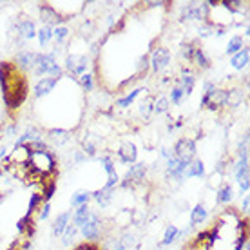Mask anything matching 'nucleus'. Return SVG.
Listing matches in <instances>:
<instances>
[{
  "mask_svg": "<svg viewBox=\"0 0 250 250\" xmlns=\"http://www.w3.org/2000/svg\"><path fill=\"white\" fill-rule=\"evenodd\" d=\"M0 93L7 113L19 111L27 100V78L13 62H0Z\"/></svg>",
  "mask_w": 250,
  "mask_h": 250,
  "instance_id": "1",
  "label": "nucleus"
},
{
  "mask_svg": "<svg viewBox=\"0 0 250 250\" xmlns=\"http://www.w3.org/2000/svg\"><path fill=\"white\" fill-rule=\"evenodd\" d=\"M25 167H27V172L37 176L40 182L51 180V178H55V174H58L57 156L53 152H49V150L31 152V158H29V162H27Z\"/></svg>",
  "mask_w": 250,
  "mask_h": 250,
  "instance_id": "2",
  "label": "nucleus"
},
{
  "mask_svg": "<svg viewBox=\"0 0 250 250\" xmlns=\"http://www.w3.org/2000/svg\"><path fill=\"white\" fill-rule=\"evenodd\" d=\"M33 73L37 76H42V78H57V80H60L63 76V69L51 53H37Z\"/></svg>",
  "mask_w": 250,
  "mask_h": 250,
  "instance_id": "3",
  "label": "nucleus"
},
{
  "mask_svg": "<svg viewBox=\"0 0 250 250\" xmlns=\"http://www.w3.org/2000/svg\"><path fill=\"white\" fill-rule=\"evenodd\" d=\"M182 22H207L210 20V9L205 2H188L185 4L180 15Z\"/></svg>",
  "mask_w": 250,
  "mask_h": 250,
  "instance_id": "4",
  "label": "nucleus"
},
{
  "mask_svg": "<svg viewBox=\"0 0 250 250\" xmlns=\"http://www.w3.org/2000/svg\"><path fill=\"white\" fill-rule=\"evenodd\" d=\"M170 51L167 47H163V45H158L152 49V53L149 55V65H150V71H152V75H162L165 69L169 67L170 63Z\"/></svg>",
  "mask_w": 250,
  "mask_h": 250,
  "instance_id": "5",
  "label": "nucleus"
},
{
  "mask_svg": "<svg viewBox=\"0 0 250 250\" xmlns=\"http://www.w3.org/2000/svg\"><path fill=\"white\" fill-rule=\"evenodd\" d=\"M83 239H87V243H96V239L102 236V218L96 212L91 210L87 221L78 229Z\"/></svg>",
  "mask_w": 250,
  "mask_h": 250,
  "instance_id": "6",
  "label": "nucleus"
},
{
  "mask_svg": "<svg viewBox=\"0 0 250 250\" xmlns=\"http://www.w3.org/2000/svg\"><path fill=\"white\" fill-rule=\"evenodd\" d=\"M196 150H198L196 140H192V138H180L174 144V147H172V156L188 163L190 160L196 158Z\"/></svg>",
  "mask_w": 250,
  "mask_h": 250,
  "instance_id": "7",
  "label": "nucleus"
},
{
  "mask_svg": "<svg viewBox=\"0 0 250 250\" xmlns=\"http://www.w3.org/2000/svg\"><path fill=\"white\" fill-rule=\"evenodd\" d=\"M63 67L71 76L80 78L82 75H85L89 69V57L87 55H67L65 57V63Z\"/></svg>",
  "mask_w": 250,
  "mask_h": 250,
  "instance_id": "8",
  "label": "nucleus"
},
{
  "mask_svg": "<svg viewBox=\"0 0 250 250\" xmlns=\"http://www.w3.org/2000/svg\"><path fill=\"white\" fill-rule=\"evenodd\" d=\"M145 176H147V165L145 163H132L129 170L125 172L124 180H122V187L124 188H129L132 185H140V183L145 180Z\"/></svg>",
  "mask_w": 250,
  "mask_h": 250,
  "instance_id": "9",
  "label": "nucleus"
},
{
  "mask_svg": "<svg viewBox=\"0 0 250 250\" xmlns=\"http://www.w3.org/2000/svg\"><path fill=\"white\" fill-rule=\"evenodd\" d=\"M29 158H31L29 147L27 145H19V147H13V150L4 160H6V163H11L13 167H25Z\"/></svg>",
  "mask_w": 250,
  "mask_h": 250,
  "instance_id": "10",
  "label": "nucleus"
},
{
  "mask_svg": "<svg viewBox=\"0 0 250 250\" xmlns=\"http://www.w3.org/2000/svg\"><path fill=\"white\" fill-rule=\"evenodd\" d=\"M40 20L44 22L45 25H49V27H55V25H60L63 22L62 15L55 9V7L51 6V2H44V4H40Z\"/></svg>",
  "mask_w": 250,
  "mask_h": 250,
  "instance_id": "11",
  "label": "nucleus"
},
{
  "mask_svg": "<svg viewBox=\"0 0 250 250\" xmlns=\"http://www.w3.org/2000/svg\"><path fill=\"white\" fill-rule=\"evenodd\" d=\"M167 165H165V172H167V178L170 180H174V182H183L185 178H183V172L187 169L188 163L182 162V160H178L176 156H170L169 160H165Z\"/></svg>",
  "mask_w": 250,
  "mask_h": 250,
  "instance_id": "12",
  "label": "nucleus"
},
{
  "mask_svg": "<svg viewBox=\"0 0 250 250\" xmlns=\"http://www.w3.org/2000/svg\"><path fill=\"white\" fill-rule=\"evenodd\" d=\"M35 60H37V53L29 49H22L17 53L15 57V65L20 73H27V71H33L35 69Z\"/></svg>",
  "mask_w": 250,
  "mask_h": 250,
  "instance_id": "13",
  "label": "nucleus"
},
{
  "mask_svg": "<svg viewBox=\"0 0 250 250\" xmlns=\"http://www.w3.org/2000/svg\"><path fill=\"white\" fill-rule=\"evenodd\" d=\"M44 136H45L44 129L35 127V125H29V127H27V129H25V131L22 132L17 140H15V145H13V147L25 145V142H27V144H33V142H44Z\"/></svg>",
  "mask_w": 250,
  "mask_h": 250,
  "instance_id": "14",
  "label": "nucleus"
},
{
  "mask_svg": "<svg viewBox=\"0 0 250 250\" xmlns=\"http://www.w3.org/2000/svg\"><path fill=\"white\" fill-rule=\"evenodd\" d=\"M57 78H40V80L33 85V94H35V98L37 100H42V98H45V96H49L55 89H57L58 85Z\"/></svg>",
  "mask_w": 250,
  "mask_h": 250,
  "instance_id": "15",
  "label": "nucleus"
},
{
  "mask_svg": "<svg viewBox=\"0 0 250 250\" xmlns=\"http://www.w3.org/2000/svg\"><path fill=\"white\" fill-rule=\"evenodd\" d=\"M45 136H47V142H49L51 145L63 147V145L69 144V140H71V131H69V129H62V127H53V129H47Z\"/></svg>",
  "mask_w": 250,
  "mask_h": 250,
  "instance_id": "16",
  "label": "nucleus"
},
{
  "mask_svg": "<svg viewBox=\"0 0 250 250\" xmlns=\"http://www.w3.org/2000/svg\"><path fill=\"white\" fill-rule=\"evenodd\" d=\"M116 154H118L120 162L125 163V165H132V163L138 162V149L132 142H124V144L118 147V152H116Z\"/></svg>",
  "mask_w": 250,
  "mask_h": 250,
  "instance_id": "17",
  "label": "nucleus"
},
{
  "mask_svg": "<svg viewBox=\"0 0 250 250\" xmlns=\"http://www.w3.org/2000/svg\"><path fill=\"white\" fill-rule=\"evenodd\" d=\"M180 85H182L183 93H185V98L190 96L196 87V75H194V71L190 67H183L182 73H180V82H178Z\"/></svg>",
  "mask_w": 250,
  "mask_h": 250,
  "instance_id": "18",
  "label": "nucleus"
},
{
  "mask_svg": "<svg viewBox=\"0 0 250 250\" xmlns=\"http://www.w3.org/2000/svg\"><path fill=\"white\" fill-rule=\"evenodd\" d=\"M207 170H205V163L201 162L200 158H194L190 160L187 165V169L183 172V178L185 180H194V178H205Z\"/></svg>",
  "mask_w": 250,
  "mask_h": 250,
  "instance_id": "19",
  "label": "nucleus"
},
{
  "mask_svg": "<svg viewBox=\"0 0 250 250\" xmlns=\"http://www.w3.org/2000/svg\"><path fill=\"white\" fill-rule=\"evenodd\" d=\"M37 25L33 22L31 19H22L17 24V33L20 35L22 40H33V38H37Z\"/></svg>",
  "mask_w": 250,
  "mask_h": 250,
  "instance_id": "20",
  "label": "nucleus"
},
{
  "mask_svg": "<svg viewBox=\"0 0 250 250\" xmlns=\"http://www.w3.org/2000/svg\"><path fill=\"white\" fill-rule=\"evenodd\" d=\"M250 62V49L249 45H245L243 49L238 51L236 55H232L230 57V65L232 69H236V71H243Z\"/></svg>",
  "mask_w": 250,
  "mask_h": 250,
  "instance_id": "21",
  "label": "nucleus"
},
{
  "mask_svg": "<svg viewBox=\"0 0 250 250\" xmlns=\"http://www.w3.org/2000/svg\"><path fill=\"white\" fill-rule=\"evenodd\" d=\"M232 200H234V187L230 183L219 185L218 192H216V203L218 205H230Z\"/></svg>",
  "mask_w": 250,
  "mask_h": 250,
  "instance_id": "22",
  "label": "nucleus"
},
{
  "mask_svg": "<svg viewBox=\"0 0 250 250\" xmlns=\"http://www.w3.org/2000/svg\"><path fill=\"white\" fill-rule=\"evenodd\" d=\"M207 216H208V212H207V207L203 205V203H198V205L190 210V216H188V227L192 229V227L201 225V223L207 219Z\"/></svg>",
  "mask_w": 250,
  "mask_h": 250,
  "instance_id": "23",
  "label": "nucleus"
},
{
  "mask_svg": "<svg viewBox=\"0 0 250 250\" xmlns=\"http://www.w3.org/2000/svg\"><path fill=\"white\" fill-rule=\"evenodd\" d=\"M113 192L114 190H107V188H98V190H94L91 192V198L96 201V205L100 207V208H107V207L111 205V201H113Z\"/></svg>",
  "mask_w": 250,
  "mask_h": 250,
  "instance_id": "24",
  "label": "nucleus"
},
{
  "mask_svg": "<svg viewBox=\"0 0 250 250\" xmlns=\"http://www.w3.org/2000/svg\"><path fill=\"white\" fill-rule=\"evenodd\" d=\"M232 169H234V180L238 183L247 180L249 178V158H238V162H234Z\"/></svg>",
  "mask_w": 250,
  "mask_h": 250,
  "instance_id": "25",
  "label": "nucleus"
},
{
  "mask_svg": "<svg viewBox=\"0 0 250 250\" xmlns=\"http://www.w3.org/2000/svg\"><path fill=\"white\" fill-rule=\"evenodd\" d=\"M144 91H145L144 85H140V87L132 89V91L129 94H125V96H122V98H118V100L114 102V105L120 107V109H129V107H131L132 104H134V100H136L138 96L144 93Z\"/></svg>",
  "mask_w": 250,
  "mask_h": 250,
  "instance_id": "26",
  "label": "nucleus"
},
{
  "mask_svg": "<svg viewBox=\"0 0 250 250\" xmlns=\"http://www.w3.org/2000/svg\"><path fill=\"white\" fill-rule=\"evenodd\" d=\"M243 100H245L243 89L232 87V89H229V96H227L225 107H227V109H234V107L241 105V104H243Z\"/></svg>",
  "mask_w": 250,
  "mask_h": 250,
  "instance_id": "27",
  "label": "nucleus"
},
{
  "mask_svg": "<svg viewBox=\"0 0 250 250\" xmlns=\"http://www.w3.org/2000/svg\"><path fill=\"white\" fill-rule=\"evenodd\" d=\"M192 62L196 63V67L200 69V71H207V69L212 67V60H210V57H208V55H207L201 47H198V49H196Z\"/></svg>",
  "mask_w": 250,
  "mask_h": 250,
  "instance_id": "28",
  "label": "nucleus"
},
{
  "mask_svg": "<svg viewBox=\"0 0 250 250\" xmlns=\"http://www.w3.org/2000/svg\"><path fill=\"white\" fill-rule=\"evenodd\" d=\"M71 221V212H60L57 219L53 221V236H62V232L65 230V227Z\"/></svg>",
  "mask_w": 250,
  "mask_h": 250,
  "instance_id": "29",
  "label": "nucleus"
},
{
  "mask_svg": "<svg viewBox=\"0 0 250 250\" xmlns=\"http://www.w3.org/2000/svg\"><path fill=\"white\" fill-rule=\"evenodd\" d=\"M40 194H42V200H44L45 203H51L53 196L57 194V182H55V178L42 182V192Z\"/></svg>",
  "mask_w": 250,
  "mask_h": 250,
  "instance_id": "30",
  "label": "nucleus"
},
{
  "mask_svg": "<svg viewBox=\"0 0 250 250\" xmlns=\"http://www.w3.org/2000/svg\"><path fill=\"white\" fill-rule=\"evenodd\" d=\"M42 203H44V200H42V194H40V192H33L31 198H29V203H27V210H25L24 216H27V218H33V216L38 212V208L42 207Z\"/></svg>",
  "mask_w": 250,
  "mask_h": 250,
  "instance_id": "31",
  "label": "nucleus"
},
{
  "mask_svg": "<svg viewBox=\"0 0 250 250\" xmlns=\"http://www.w3.org/2000/svg\"><path fill=\"white\" fill-rule=\"evenodd\" d=\"M180 238V229L174 225H169L165 230H163V239H162V247H170L174 245Z\"/></svg>",
  "mask_w": 250,
  "mask_h": 250,
  "instance_id": "32",
  "label": "nucleus"
},
{
  "mask_svg": "<svg viewBox=\"0 0 250 250\" xmlns=\"http://www.w3.org/2000/svg\"><path fill=\"white\" fill-rule=\"evenodd\" d=\"M243 47H245L243 37H239V35H236V37H230V38H229V42H227L225 55L232 57V55H236V53H238V51H241Z\"/></svg>",
  "mask_w": 250,
  "mask_h": 250,
  "instance_id": "33",
  "label": "nucleus"
},
{
  "mask_svg": "<svg viewBox=\"0 0 250 250\" xmlns=\"http://www.w3.org/2000/svg\"><path fill=\"white\" fill-rule=\"evenodd\" d=\"M89 214H91L89 203H87V205H82V207H78V208H75V214H73V225L80 229V227L87 221Z\"/></svg>",
  "mask_w": 250,
  "mask_h": 250,
  "instance_id": "34",
  "label": "nucleus"
},
{
  "mask_svg": "<svg viewBox=\"0 0 250 250\" xmlns=\"http://www.w3.org/2000/svg\"><path fill=\"white\" fill-rule=\"evenodd\" d=\"M37 40L42 47H47V45L51 44V40H53V27H49V25L38 27L37 29Z\"/></svg>",
  "mask_w": 250,
  "mask_h": 250,
  "instance_id": "35",
  "label": "nucleus"
},
{
  "mask_svg": "<svg viewBox=\"0 0 250 250\" xmlns=\"http://www.w3.org/2000/svg\"><path fill=\"white\" fill-rule=\"evenodd\" d=\"M196 49H198V44H196V42H183V44L180 45V58L185 60V62H192Z\"/></svg>",
  "mask_w": 250,
  "mask_h": 250,
  "instance_id": "36",
  "label": "nucleus"
},
{
  "mask_svg": "<svg viewBox=\"0 0 250 250\" xmlns=\"http://www.w3.org/2000/svg\"><path fill=\"white\" fill-rule=\"evenodd\" d=\"M80 232H78V227H75L73 223H69L65 227V230L62 232V245L63 247H71V245L75 243L76 236H78Z\"/></svg>",
  "mask_w": 250,
  "mask_h": 250,
  "instance_id": "37",
  "label": "nucleus"
},
{
  "mask_svg": "<svg viewBox=\"0 0 250 250\" xmlns=\"http://www.w3.org/2000/svg\"><path fill=\"white\" fill-rule=\"evenodd\" d=\"M89 201H91V192H87V190H78V192H75L71 196V207H73V208L87 205Z\"/></svg>",
  "mask_w": 250,
  "mask_h": 250,
  "instance_id": "38",
  "label": "nucleus"
},
{
  "mask_svg": "<svg viewBox=\"0 0 250 250\" xmlns=\"http://www.w3.org/2000/svg\"><path fill=\"white\" fill-rule=\"evenodd\" d=\"M78 83H80V87L83 93H91V91H94V87H96V83H94V73H85V75H82Z\"/></svg>",
  "mask_w": 250,
  "mask_h": 250,
  "instance_id": "39",
  "label": "nucleus"
},
{
  "mask_svg": "<svg viewBox=\"0 0 250 250\" xmlns=\"http://www.w3.org/2000/svg\"><path fill=\"white\" fill-rule=\"evenodd\" d=\"M169 107H170L169 98H167V96H160V98H156L154 104H152V114H165L169 111Z\"/></svg>",
  "mask_w": 250,
  "mask_h": 250,
  "instance_id": "40",
  "label": "nucleus"
},
{
  "mask_svg": "<svg viewBox=\"0 0 250 250\" xmlns=\"http://www.w3.org/2000/svg\"><path fill=\"white\" fill-rule=\"evenodd\" d=\"M67 37H69V27H65V25H62V24L53 27V40H55L57 45H62Z\"/></svg>",
  "mask_w": 250,
  "mask_h": 250,
  "instance_id": "41",
  "label": "nucleus"
},
{
  "mask_svg": "<svg viewBox=\"0 0 250 250\" xmlns=\"http://www.w3.org/2000/svg\"><path fill=\"white\" fill-rule=\"evenodd\" d=\"M185 100V93H183V89L180 83H176L174 87L170 89V94H169V102L172 105H180L182 102Z\"/></svg>",
  "mask_w": 250,
  "mask_h": 250,
  "instance_id": "42",
  "label": "nucleus"
},
{
  "mask_svg": "<svg viewBox=\"0 0 250 250\" xmlns=\"http://www.w3.org/2000/svg\"><path fill=\"white\" fill-rule=\"evenodd\" d=\"M152 104H154L152 98H147V100L140 102V109H138V113H140V116H142L144 120H149L150 116H152Z\"/></svg>",
  "mask_w": 250,
  "mask_h": 250,
  "instance_id": "43",
  "label": "nucleus"
},
{
  "mask_svg": "<svg viewBox=\"0 0 250 250\" xmlns=\"http://www.w3.org/2000/svg\"><path fill=\"white\" fill-rule=\"evenodd\" d=\"M214 24L210 22V20H207V22H201L200 25H198V35H200L201 38H208L214 35Z\"/></svg>",
  "mask_w": 250,
  "mask_h": 250,
  "instance_id": "44",
  "label": "nucleus"
},
{
  "mask_svg": "<svg viewBox=\"0 0 250 250\" xmlns=\"http://www.w3.org/2000/svg\"><path fill=\"white\" fill-rule=\"evenodd\" d=\"M238 158H249V132H245L238 142Z\"/></svg>",
  "mask_w": 250,
  "mask_h": 250,
  "instance_id": "45",
  "label": "nucleus"
},
{
  "mask_svg": "<svg viewBox=\"0 0 250 250\" xmlns=\"http://www.w3.org/2000/svg\"><path fill=\"white\" fill-rule=\"evenodd\" d=\"M100 163L102 167H104V170H105L107 176H113L116 174V167H114V160L111 156H102L100 158Z\"/></svg>",
  "mask_w": 250,
  "mask_h": 250,
  "instance_id": "46",
  "label": "nucleus"
},
{
  "mask_svg": "<svg viewBox=\"0 0 250 250\" xmlns=\"http://www.w3.org/2000/svg\"><path fill=\"white\" fill-rule=\"evenodd\" d=\"M118 241L122 243L124 250H131L132 247L136 245V236H134V234H131V232H125L122 238H118Z\"/></svg>",
  "mask_w": 250,
  "mask_h": 250,
  "instance_id": "47",
  "label": "nucleus"
},
{
  "mask_svg": "<svg viewBox=\"0 0 250 250\" xmlns=\"http://www.w3.org/2000/svg\"><path fill=\"white\" fill-rule=\"evenodd\" d=\"M51 216V203H42V207L38 208V212H37V218L40 219V221H45V219H49Z\"/></svg>",
  "mask_w": 250,
  "mask_h": 250,
  "instance_id": "48",
  "label": "nucleus"
},
{
  "mask_svg": "<svg viewBox=\"0 0 250 250\" xmlns=\"http://www.w3.org/2000/svg\"><path fill=\"white\" fill-rule=\"evenodd\" d=\"M239 214H241L243 218H249V214H250V198H249V194H247L243 200H241V205H239Z\"/></svg>",
  "mask_w": 250,
  "mask_h": 250,
  "instance_id": "49",
  "label": "nucleus"
},
{
  "mask_svg": "<svg viewBox=\"0 0 250 250\" xmlns=\"http://www.w3.org/2000/svg\"><path fill=\"white\" fill-rule=\"evenodd\" d=\"M82 152L85 154V156H96V145L93 142H83L82 144Z\"/></svg>",
  "mask_w": 250,
  "mask_h": 250,
  "instance_id": "50",
  "label": "nucleus"
},
{
  "mask_svg": "<svg viewBox=\"0 0 250 250\" xmlns=\"http://www.w3.org/2000/svg\"><path fill=\"white\" fill-rule=\"evenodd\" d=\"M201 87H203V94H210L218 89V85H216V82H212V80H205Z\"/></svg>",
  "mask_w": 250,
  "mask_h": 250,
  "instance_id": "51",
  "label": "nucleus"
},
{
  "mask_svg": "<svg viewBox=\"0 0 250 250\" xmlns=\"http://www.w3.org/2000/svg\"><path fill=\"white\" fill-rule=\"evenodd\" d=\"M4 134H6L7 138H19V127H17V124L7 125L6 131H4Z\"/></svg>",
  "mask_w": 250,
  "mask_h": 250,
  "instance_id": "52",
  "label": "nucleus"
},
{
  "mask_svg": "<svg viewBox=\"0 0 250 250\" xmlns=\"http://www.w3.org/2000/svg\"><path fill=\"white\" fill-rule=\"evenodd\" d=\"M85 160H87V156H85L82 150H75V152H73V163H75V165H80V163H83Z\"/></svg>",
  "mask_w": 250,
  "mask_h": 250,
  "instance_id": "53",
  "label": "nucleus"
},
{
  "mask_svg": "<svg viewBox=\"0 0 250 250\" xmlns=\"http://www.w3.org/2000/svg\"><path fill=\"white\" fill-rule=\"evenodd\" d=\"M73 250H102V249H100V245L98 243H83V245L75 247Z\"/></svg>",
  "mask_w": 250,
  "mask_h": 250,
  "instance_id": "54",
  "label": "nucleus"
},
{
  "mask_svg": "<svg viewBox=\"0 0 250 250\" xmlns=\"http://www.w3.org/2000/svg\"><path fill=\"white\" fill-rule=\"evenodd\" d=\"M238 185H239V190H241L243 194H247L250 188V178H247V180H243V182H239Z\"/></svg>",
  "mask_w": 250,
  "mask_h": 250,
  "instance_id": "55",
  "label": "nucleus"
},
{
  "mask_svg": "<svg viewBox=\"0 0 250 250\" xmlns=\"http://www.w3.org/2000/svg\"><path fill=\"white\" fill-rule=\"evenodd\" d=\"M160 156H162L163 160H169V158L172 156V150H169L167 147H162V149H160Z\"/></svg>",
  "mask_w": 250,
  "mask_h": 250,
  "instance_id": "56",
  "label": "nucleus"
},
{
  "mask_svg": "<svg viewBox=\"0 0 250 250\" xmlns=\"http://www.w3.org/2000/svg\"><path fill=\"white\" fill-rule=\"evenodd\" d=\"M6 150H7L6 145H0V160H4V158H6Z\"/></svg>",
  "mask_w": 250,
  "mask_h": 250,
  "instance_id": "57",
  "label": "nucleus"
},
{
  "mask_svg": "<svg viewBox=\"0 0 250 250\" xmlns=\"http://www.w3.org/2000/svg\"><path fill=\"white\" fill-rule=\"evenodd\" d=\"M182 250H194V249L190 247V245H188V247H185V249H182Z\"/></svg>",
  "mask_w": 250,
  "mask_h": 250,
  "instance_id": "58",
  "label": "nucleus"
},
{
  "mask_svg": "<svg viewBox=\"0 0 250 250\" xmlns=\"http://www.w3.org/2000/svg\"><path fill=\"white\" fill-rule=\"evenodd\" d=\"M131 250H138V249H131Z\"/></svg>",
  "mask_w": 250,
  "mask_h": 250,
  "instance_id": "59",
  "label": "nucleus"
}]
</instances>
